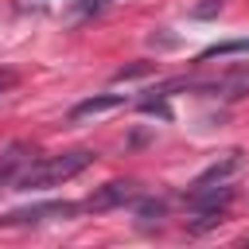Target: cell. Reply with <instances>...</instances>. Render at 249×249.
Segmentation results:
<instances>
[{
    "mask_svg": "<svg viewBox=\"0 0 249 249\" xmlns=\"http://www.w3.org/2000/svg\"><path fill=\"white\" fill-rule=\"evenodd\" d=\"M93 163V152L89 148H70V152H58V156H39L23 167V175L16 179L19 191H47V187H58L74 175H82L86 167Z\"/></svg>",
    "mask_w": 249,
    "mask_h": 249,
    "instance_id": "cell-1",
    "label": "cell"
},
{
    "mask_svg": "<svg viewBox=\"0 0 249 249\" xmlns=\"http://www.w3.org/2000/svg\"><path fill=\"white\" fill-rule=\"evenodd\" d=\"M241 51H249V39H230V43H218V47L202 51V62L206 58H218V54H241Z\"/></svg>",
    "mask_w": 249,
    "mask_h": 249,
    "instance_id": "cell-7",
    "label": "cell"
},
{
    "mask_svg": "<svg viewBox=\"0 0 249 249\" xmlns=\"http://www.w3.org/2000/svg\"><path fill=\"white\" fill-rule=\"evenodd\" d=\"M109 4H117V0H74V16H97Z\"/></svg>",
    "mask_w": 249,
    "mask_h": 249,
    "instance_id": "cell-9",
    "label": "cell"
},
{
    "mask_svg": "<svg viewBox=\"0 0 249 249\" xmlns=\"http://www.w3.org/2000/svg\"><path fill=\"white\" fill-rule=\"evenodd\" d=\"M12 86H16V74H12V70H0V93L12 89Z\"/></svg>",
    "mask_w": 249,
    "mask_h": 249,
    "instance_id": "cell-11",
    "label": "cell"
},
{
    "mask_svg": "<svg viewBox=\"0 0 249 249\" xmlns=\"http://www.w3.org/2000/svg\"><path fill=\"white\" fill-rule=\"evenodd\" d=\"M124 105V93H101V97H86L70 109V121H89V117H105L113 109Z\"/></svg>",
    "mask_w": 249,
    "mask_h": 249,
    "instance_id": "cell-6",
    "label": "cell"
},
{
    "mask_svg": "<svg viewBox=\"0 0 249 249\" xmlns=\"http://www.w3.org/2000/svg\"><path fill=\"white\" fill-rule=\"evenodd\" d=\"M163 210H167V206H163L160 198H140V195H136V214H140V218H160Z\"/></svg>",
    "mask_w": 249,
    "mask_h": 249,
    "instance_id": "cell-8",
    "label": "cell"
},
{
    "mask_svg": "<svg viewBox=\"0 0 249 249\" xmlns=\"http://www.w3.org/2000/svg\"><path fill=\"white\" fill-rule=\"evenodd\" d=\"M136 195H140V187H136L132 179H113V183L97 187V191H93L82 206H86V210H93V214H105V210H113V206L136 202Z\"/></svg>",
    "mask_w": 249,
    "mask_h": 249,
    "instance_id": "cell-3",
    "label": "cell"
},
{
    "mask_svg": "<svg viewBox=\"0 0 249 249\" xmlns=\"http://www.w3.org/2000/svg\"><path fill=\"white\" fill-rule=\"evenodd\" d=\"M136 74H148V66H128V70H121L117 78H136Z\"/></svg>",
    "mask_w": 249,
    "mask_h": 249,
    "instance_id": "cell-12",
    "label": "cell"
},
{
    "mask_svg": "<svg viewBox=\"0 0 249 249\" xmlns=\"http://www.w3.org/2000/svg\"><path fill=\"white\" fill-rule=\"evenodd\" d=\"M241 167H245V152H241V148H230V152H222L206 171H198V175H195L191 191H195V187H218V183H230Z\"/></svg>",
    "mask_w": 249,
    "mask_h": 249,
    "instance_id": "cell-4",
    "label": "cell"
},
{
    "mask_svg": "<svg viewBox=\"0 0 249 249\" xmlns=\"http://www.w3.org/2000/svg\"><path fill=\"white\" fill-rule=\"evenodd\" d=\"M222 8V0H210V4H202V8H195V16H214Z\"/></svg>",
    "mask_w": 249,
    "mask_h": 249,
    "instance_id": "cell-10",
    "label": "cell"
},
{
    "mask_svg": "<svg viewBox=\"0 0 249 249\" xmlns=\"http://www.w3.org/2000/svg\"><path fill=\"white\" fill-rule=\"evenodd\" d=\"M82 206L78 202H39V206H23V210H8L0 218V226H39V222H66L74 218Z\"/></svg>",
    "mask_w": 249,
    "mask_h": 249,
    "instance_id": "cell-2",
    "label": "cell"
},
{
    "mask_svg": "<svg viewBox=\"0 0 249 249\" xmlns=\"http://www.w3.org/2000/svg\"><path fill=\"white\" fill-rule=\"evenodd\" d=\"M31 148L27 144H12L4 156H0V187H16V179L23 175V167L31 163Z\"/></svg>",
    "mask_w": 249,
    "mask_h": 249,
    "instance_id": "cell-5",
    "label": "cell"
}]
</instances>
